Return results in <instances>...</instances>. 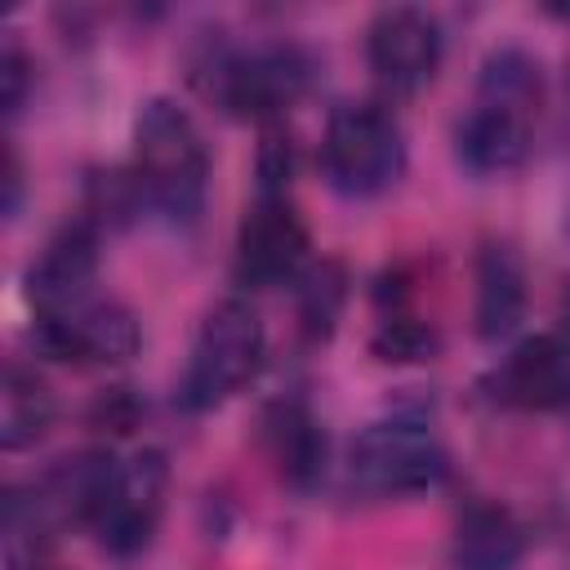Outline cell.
Returning <instances> with one entry per match:
<instances>
[{"label":"cell","mask_w":570,"mask_h":570,"mask_svg":"<svg viewBox=\"0 0 570 570\" xmlns=\"http://www.w3.org/2000/svg\"><path fill=\"white\" fill-rule=\"evenodd\" d=\"M525 316V267L508 240H485L476 249V298L472 321L481 338H508Z\"/></svg>","instance_id":"5bb4252c"},{"label":"cell","mask_w":570,"mask_h":570,"mask_svg":"<svg viewBox=\"0 0 570 570\" xmlns=\"http://www.w3.org/2000/svg\"><path fill=\"white\" fill-rule=\"evenodd\" d=\"M53 423V392L49 383L22 365L9 361L4 365V383H0V450L18 454L27 445H36Z\"/></svg>","instance_id":"2e32d148"},{"label":"cell","mask_w":570,"mask_h":570,"mask_svg":"<svg viewBox=\"0 0 570 570\" xmlns=\"http://www.w3.org/2000/svg\"><path fill=\"white\" fill-rule=\"evenodd\" d=\"M539 98H543L539 62L517 45L494 49L481 62L476 98H472V107L463 111V120L454 129L459 160L472 174H512V169H521L525 156H530Z\"/></svg>","instance_id":"6da1fadb"},{"label":"cell","mask_w":570,"mask_h":570,"mask_svg":"<svg viewBox=\"0 0 570 570\" xmlns=\"http://www.w3.org/2000/svg\"><path fill=\"white\" fill-rule=\"evenodd\" d=\"M165 494H169L165 450L142 445L129 459H120L116 476H111V485H107V494L94 512V525H89L94 543L116 561L138 557L156 539V525L165 517Z\"/></svg>","instance_id":"52a82bcc"},{"label":"cell","mask_w":570,"mask_h":570,"mask_svg":"<svg viewBox=\"0 0 570 570\" xmlns=\"http://www.w3.org/2000/svg\"><path fill=\"white\" fill-rule=\"evenodd\" d=\"M267 330L245 298H223L200 316V330L187 352V370L178 379V405L200 414L232 401L263 365Z\"/></svg>","instance_id":"3957f363"},{"label":"cell","mask_w":570,"mask_h":570,"mask_svg":"<svg viewBox=\"0 0 570 570\" xmlns=\"http://www.w3.org/2000/svg\"><path fill=\"white\" fill-rule=\"evenodd\" d=\"M525 557V525L503 503H468L450 534L454 570H517Z\"/></svg>","instance_id":"9a60e30c"},{"label":"cell","mask_w":570,"mask_h":570,"mask_svg":"<svg viewBox=\"0 0 570 570\" xmlns=\"http://www.w3.org/2000/svg\"><path fill=\"white\" fill-rule=\"evenodd\" d=\"M445 53V36L436 13L419 9V4H392L379 9L365 27V58L370 71L383 89L392 94H414L423 89Z\"/></svg>","instance_id":"9c48e42d"},{"label":"cell","mask_w":570,"mask_h":570,"mask_svg":"<svg viewBox=\"0 0 570 570\" xmlns=\"http://www.w3.org/2000/svg\"><path fill=\"white\" fill-rule=\"evenodd\" d=\"M27 89H31V58H27L18 31H9L4 36V49H0V102H4V116H18L22 111Z\"/></svg>","instance_id":"d6986e66"},{"label":"cell","mask_w":570,"mask_h":570,"mask_svg":"<svg viewBox=\"0 0 570 570\" xmlns=\"http://www.w3.org/2000/svg\"><path fill=\"white\" fill-rule=\"evenodd\" d=\"M566 330H570V303H566Z\"/></svg>","instance_id":"7402d4cb"},{"label":"cell","mask_w":570,"mask_h":570,"mask_svg":"<svg viewBox=\"0 0 570 570\" xmlns=\"http://www.w3.org/2000/svg\"><path fill=\"white\" fill-rule=\"evenodd\" d=\"M98 223L85 214V218H71L62 223L45 245L40 254L27 263V298L36 307V316H53V312H71L89 298V285L98 276Z\"/></svg>","instance_id":"8fae6325"},{"label":"cell","mask_w":570,"mask_h":570,"mask_svg":"<svg viewBox=\"0 0 570 570\" xmlns=\"http://www.w3.org/2000/svg\"><path fill=\"white\" fill-rule=\"evenodd\" d=\"M36 352L53 356V361H129L142 343L138 321L125 303L116 298H85L71 312H53V316H36L31 330Z\"/></svg>","instance_id":"30bf717a"},{"label":"cell","mask_w":570,"mask_h":570,"mask_svg":"<svg viewBox=\"0 0 570 570\" xmlns=\"http://www.w3.org/2000/svg\"><path fill=\"white\" fill-rule=\"evenodd\" d=\"M379 361H428L436 352V330L410 312H387L370 338Z\"/></svg>","instance_id":"ac0fdd59"},{"label":"cell","mask_w":570,"mask_h":570,"mask_svg":"<svg viewBox=\"0 0 570 570\" xmlns=\"http://www.w3.org/2000/svg\"><path fill=\"white\" fill-rule=\"evenodd\" d=\"M134 178L142 205L169 223H196L209 191V147L174 98H147L134 120Z\"/></svg>","instance_id":"7a4b0ae2"},{"label":"cell","mask_w":570,"mask_h":570,"mask_svg":"<svg viewBox=\"0 0 570 570\" xmlns=\"http://www.w3.org/2000/svg\"><path fill=\"white\" fill-rule=\"evenodd\" d=\"M18 196H22V169H18V151L4 147V214L18 209Z\"/></svg>","instance_id":"44dd1931"},{"label":"cell","mask_w":570,"mask_h":570,"mask_svg":"<svg viewBox=\"0 0 570 570\" xmlns=\"http://www.w3.org/2000/svg\"><path fill=\"white\" fill-rule=\"evenodd\" d=\"M258 436L276 476L294 490H312L325 472V432L303 396H281L263 410Z\"/></svg>","instance_id":"4fadbf2b"},{"label":"cell","mask_w":570,"mask_h":570,"mask_svg":"<svg viewBox=\"0 0 570 570\" xmlns=\"http://www.w3.org/2000/svg\"><path fill=\"white\" fill-rule=\"evenodd\" d=\"M343 267L338 263H321V267H307L298 276V321L307 330V338H330L334 321H338V307H343Z\"/></svg>","instance_id":"e0dca14e"},{"label":"cell","mask_w":570,"mask_h":570,"mask_svg":"<svg viewBox=\"0 0 570 570\" xmlns=\"http://www.w3.org/2000/svg\"><path fill=\"white\" fill-rule=\"evenodd\" d=\"M450 454L428 419L392 414L365 423L347 445V481L365 499H405L441 485Z\"/></svg>","instance_id":"277c9868"},{"label":"cell","mask_w":570,"mask_h":570,"mask_svg":"<svg viewBox=\"0 0 570 570\" xmlns=\"http://www.w3.org/2000/svg\"><path fill=\"white\" fill-rule=\"evenodd\" d=\"M485 392L508 410H557L570 401V338L530 334L485 374Z\"/></svg>","instance_id":"7c38bea8"},{"label":"cell","mask_w":570,"mask_h":570,"mask_svg":"<svg viewBox=\"0 0 570 570\" xmlns=\"http://www.w3.org/2000/svg\"><path fill=\"white\" fill-rule=\"evenodd\" d=\"M312 76V62L303 58V49L294 45H254V49H236L214 40L205 49V58L196 62V80L200 89L232 116H254L267 120L276 111H285L303 85Z\"/></svg>","instance_id":"5b68a950"},{"label":"cell","mask_w":570,"mask_h":570,"mask_svg":"<svg viewBox=\"0 0 570 570\" xmlns=\"http://www.w3.org/2000/svg\"><path fill=\"white\" fill-rule=\"evenodd\" d=\"M321 169L334 191L365 200L405 174V134L383 102H343L321 138Z\"/></svg>","instance_id":"8992f818"},{"label":"cell","mask_w":570,"mask_h":570,"mask_svg":"<svg viewBox=\"0 0 570 570\" xmlns=\"http://www.w3.org/2000/svg\"><path fill=\"white\" fill-rule=\"evenodd\" d=\"M94 414H98V423H102V428H111V432H129V428H134V419H138V405H134L129 387H111V392H102V396H98Z\"/></svg>","instance_id":"ffe728a7"},{"label":"cell","mask_w":570,"mask_h":570,"mask_svg":"<svg viewBox=\"0 0 570 570\" xmlns=\"http://www.w3.org/2000/svg\"><path fill=\"white\" fill-rule=\"evenodd\" d=\"M36 570H58V566H49V561H45V566H36Z\"/></svg>","instance_id":"603a6c76"},{"label":"cell","mask_w":570,"mask_h":570,"mask_svg":"<svg viewBox=\"0 0 570 570\" xmlns=\"http://www.w3.org/2000/svg\"><path fill=\"white\" fill-rule=\"evenodd\" d=\"M232 272L249 289L289 285L307 272V227L289 205L285 187H258L254 205L236 227V258Z\"/></svg>","instance_id":"ba28073f"}]
</instances>
